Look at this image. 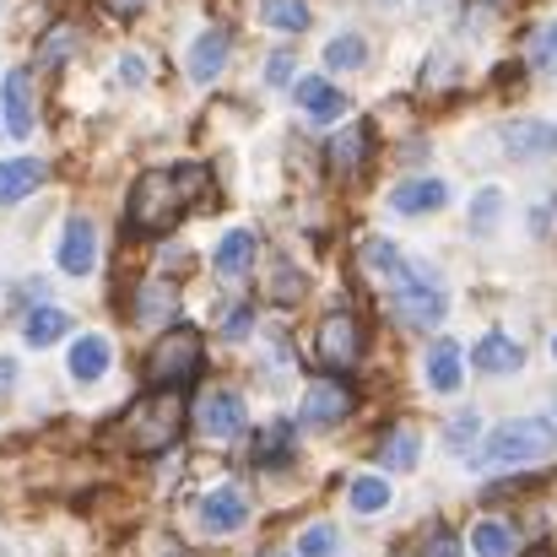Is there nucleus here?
<instances>
[{
	"label": "nucleus",
	"instance_id": "nucleus-1",
	"mask_svg": "<svg viewBox=\"0 0 557 557\" xmlns=\"http://www.w3.org/2000/svg\"><path fill=\"white\" fill-rule=\"evenodd\" d=\"M206 195V169L185 163V169H152L131 185V227L136 233H169L180 216H185L189 200Z\"/></svg>",
	"mask_w": 557,
	"mask_h": 557
},
{
	"label": "nucleus",
	"instance_id": "nucleus-2",
	"mask_svg": "<svg viewBox=\"0 0 557 557\" xmlns=\"http://www.w3.org/2000/svg\"><path fill=\"white\" fill-rule=\"evenodd\" d=\"M120 433H125V444H131L136 455H163V449H174V444L185 438V395H180V384H152V395H141V400L125 411Z\"/></svg>",
	"mask_w": 557,
	"mask_h": 557
},
{
	"label": "nucleus",
	"instance_id": "nucleus-3",
	"mask_svg": "<svg viewBox=\"0 0 557 557\" xmlns=\"http://www.w3.org/2000/svg\"><path fill=\"white\" fill-rule=\"evenodd\" d=\"M547 455H557V422H547V417L504 422V428L482 444V460H487V466H531V460H547Z\"/></svg>",
	"mask_w": 557,
	"mask_h": 557
},
{
	"label": "nucleus",
	"instance_id": "nucleus-4",
	"mask_svg": "<svg viewBox=\"0 0 557 557\" xmlns=\"http://www.w3.org/2000/svg\"><path fill=\"white\" fill-rule=\"evenodd\" d=\"M389 309H395L400 325H411V331H433V325L444 320V287H438L428 271L400 265V271L389 276Z\"/></svg>",
	"mask_w": 557,
	"mask_h": 557
},
{
	"label": "nucleus",
	"instance_id": "nucleus-5",
	"mask_svg": "<svg viewBox=\"0 0 557 557\" xmlns=\"http://www.w3.org/2000/svg\"><path fill=\"white\" fill-rule=\"evenodd\" d=\"M200 369V331L195 325H174L169 336H158V347L147 352V379L152 384H185Z\"/></svg>",
	"mask_w": 557,
	"mask_h": 557
},
{
	"label": "nucleus",
	"instance_id": "nucleus-6",
	"mask_svg": "<svg viewBox=\"0 0 557 557\" xmlns=\"http://www.w3.org/2000/svg\"><path fill=\"white\" fill-rule=\"evenodd\" d=\"M314 352H320V363L331 373L358 369V358H363V325H358V314H325L320 320V336H314Z\"/></svg>",
	"mask_w": 557,
	"mask_h": 557
},
{
	"label": "nucleus",
	"instance_id": "nucleus-7",
	"mask_svg": "<svg viewBox=\"0 0 557 557\" xmlns=\"http://www.w3.org/2000/svg\"><path fill=\"white\" fill-rule=\"evenodd\" d=\"M352 411V389L342 379H314L304 395V428H336Z\"/></svg>",
	"mask_w": 557,
	"mask_h": 557
},
{
	"label": "nucleus",
	"instance_id": "nucleus-8",
	"mask_svg": "<svg viewBox=\"0 0 557 557\" xmlns=\"http://www.w3.org/2000/svg\"><path fill=\"white\" fill-rule=\"evenodd\" d=\"M244 520H249V504H244L238 487L206 493V504H200V531L206 536H233V531H244Z\"/></svg>",
	"mask_w": 557,
	"mask_h": 557
},
{
	"label": "nucleus",
	"instance_id": "nucleus-9",
	"mask_svg": "<svg viewBox=\"0 0 557 557\" xmlns=\"http://www.w3.org/2000/svg\"><path fill=\"white\" fill-rule=\"evenodd\" d=\"M92 265H98V227L87 216H71L65 222V238H60V271L87 276Z\"/></svg>",
	"mask_w": 557,
	"mask_h": 557
},
{
	"label": "nucleus",
	"instance_id": "nucleus-10",
	"mask_svg": "<svg viewBox=\"0 0 557 557\" xmlns=\"http://www.w3.org/2000/svg\"><path fill=\"white\" fill-rule=\"evenodd\" d=\"M373 152V131L369 125H347V131H336V141H331V174L336 180H352V174H363V163H369Z\"/></svg>",
	"mask_w": 557,
	"mask_h": 557
},
{
	"label": "nucleus",
	"instance_id": "nucleus-11",
	"mask_svg": "<svg viewBox=\"0 0 557 557\" xmlns=\"http://www.w3.org/2000/svg\"><path fill=\"white\" fill-rule=\"evenodd\" d=\"M200 433H206V438H238V433H244V395H233V389L206 395V406H200Z\"/></svg>",
	"mask_w": 557,
	"mask_h": 557
},
{
	"label": "nucleus",
	"instance_id": "nucleus-12",
	"mask_svg": "<svg viewBox=\"0 0 557 557\" xmlns=\"http://www.w3.org/2000/svg\"><path fill=\"white\" fill-rule=\"evenodd\" d=\"M504 147H509L520 163H531V158H553L557 152V125H547V120H515V125L504 131Z\"/></svg>",
	"mask_w": 557,
	"mask_h": 557
},
{
	"label": "nucleus",
	"instance_id": "nucleus-13",
	"mask_svg": "<svg viewBox=\"0 0 557 557\" xmlns=\"http://www.w3.org/2000/svg\"><path fill=\"white\" fill-rule=\"evenodd\" d=\"M293 92H298V109H304L314 125H331V120H342V114H347V98H342L325 76H304Z\"/></svg>",
	"mask_w": 557,
	"mask_h": 557
},
{
	"label": "nucleus",
	"instance_id": "nucleus-14",
	"mask_svg": "<svg viewBox=\"0 0 557 557\" xmlns=\"http://www.w3.org/2000/svg\"><path fill=\"white\" fill-rule=\"evenodd\" d=\"M449 200V185L444 180H406V185L389 189V206L400 216H422V211H438Z\"/></svg>",
	"mask_w": 557,
	"mask_h": 557
},
{
	"label": "nucleus",
	"instance_id": "nucleus-15",
	"mask_svg": "<svg viewBox=\"0 0 557 557\" xmlns=\"http://www.w3.org/2000/svg\"><path fill=\"white\" fill-rule=\"evenodd\" d=\"M222 65H227V33H200L195 44H189V60H185V71H189V82H216L222 76Z\"/></svg>",
	"mask_w": 557,
	"mask_h": 557
},
{
	"label": "nucleus",
	"instance_id": "nucleus-16",
	"mask_svg": "<svg viewBox=\"0 0 557 557\" xmlns=\"http://www.w3.org/2000/svg\"><path fill=\"white\" fill-rule=\"evenodd\" d=\"M460 373H466V358H460V347H455L449 336L428 347V384H433L438 395H455V389H460Z\"/></svg>",
	"mask_w": 557,
	"mask_h": 557
},
{
	"label": "nucleus",
	"instance_id": "nucleus-17",
	"mask_svg": "<svg viewBox=\"0 0 557 557\" xmlns=\"http://www.w3.org/2000/svg\"><path fill=\"white\" fill-rule=\"evenodd\" d=\"M0 103H5V125H11V136H33V92H27V71H11V76H5Z\"/></svg>",
	"mask_w": 557,
	"mask_h": 557
},
{
	"label": "nucleus",
	"instance_id": "nucleus-18",
	"mask_svg": "<svg viewBox=\"0 0 557 557\" xmlns=\"http://www.w3.org/2000/svg\"><path fill=\"white\" fill-rule=\"evenodd\" d=\"M417 449H422V433H417L411 422H395V428L384 433V444H379V466H384V471H411V466H417Z\"/></svg>",
	"mask_w": 557,
	"mask_h": 557
},
{
	"label": "nucleus",
	"instance_id": "nucleus-19",
	"mask_svg": "<svg viewBox=\"0 0 557 557\" xmlns=\"http://www.w3.org/2000/svg\"><path fill=\"white\" fill-rule=\"evenodd\" d=\"M471 363L482 373H515L520 363H525V352L509 342V336H482L476 347H471Z\"/></svg>",
	"mask_w": 557,
	"mask_h": 557
},
{
	"label": "nucleus",
	"instance_id": "nucleus-20",
	"mask_svg": "<svg viewBox=\"0 0 557 557\" xmlns=\"http://www.w3.org/2000/svg\"><path fill=\"white\" fill-rule=\"evenodd\" d=\"M114 363V347L103 342V336H82L76 347H71V373L82 379V384H92V379H103Z\"/></svg>",
	"mask_w": 557,
	"mask_h": 557
},
{
	"label": "nucleus",
	"instance_id": "nucleus-21",
	"mask_svg": "<svg viewBox=\"0 0 557 557\" xmlns=\"http://www.w3.org/2000/svg\"><path fill=\"white\" fill-rule=\"evenodd\" d=\"M38 185H44V163H38V158H16V163H0V206H11V200L33 195Z\"/></svg>",
	"mask_w": 557,
	"mask_h": 557
},
{
	"label": "nucleus",
	"instance_id": "nucleus-22",
	"mask_svg": "<svg viewBox=\"0 0 557 557\" xmlns=\"http://www.w3.org/2000/svg\"><path fill=\"white\" fill-rule=\"evenodd\" d=\"M255 265V233L249 227H233L222 244H216V271L222 276H244Z\"/></svg>",
	"mask_w": 557,
	"mask_h": 557
},
{
	"label": "nucleus",
	"instance_id": "nucleus-23",
	"mask_svg": "<svg viewBox=\"0 0 557 557\" xmlns=\"http://www.w3.org/2000/svg\"><path fill=\"white\" fill-rule=\"evenodd\" d=\"M65 331H71V314H65V309H49V304H44V309H33V314H27V325H22V336H27L33 347H49V342H60Z\"/></svg>",
	"mask_w": 557,
	"mask_h": 557
},
{
	"label": "nucleus",
	"instance_id": "nucleus-24",
	"mask_svg": "<svg viewBox=\"0 0 557 557\" xmlns=\"http://www.w3.org/2000/svg\"><path fill=\"white\" fill-rule=\"evenodd\" d=\"M471 553L476 557H515V531L504 520H482L471 531Z\"/></svg>",
	"mask_w": 557,
	"mask_h": 557
},
{
	"label": "nucleus",
	"instance_id": "nucleus-25",
	"mask_svg": "<svg viewBox=\"0 0 557 557\" xmlns=\"http://www.w3.org/2000/svg\"><path fill=\"white\" fill-rule=\"evenodd\" d=\"M325 65H331V71H363V65H369V44H363L358 33H342V38L325 44Z\"/></svg>",
	"mask_w": 557,
	"mask_h": 557
},
{
	"label": "nucleus",
	"instance_id": "nucleus-26",
	"mask_svg": "<svg viewBox=\"0 0 557 557\" xmlns=\"http://www.w3.org/2000/svg\"><path fill=\"white\" fill-rule=\"evenodd\" d=\"M260 16L276 33H304L309 27V5L304 0H260Z\"/></svg>",
	"mask_w": 557,
	"mask_h": 557
},
{
	"label": "nucleus",
	"instance_id": "nucleus-27",
	"mask_svg": "<svg viewBox=\"0 0 557 557\" xmlns=\"http://www.w3.org/2000/svg\"><path fill=\"white\" fill-rule=\"evenodd\" d=\"M525 60H531V71L553 76V71H557V22H542V27L531 33V44H525Z\"/></svg>",
	"mask_w": 557,
	"mask_h": 557
},
{
	"label": "nucleus",
	"instance_id": "nucleus-28",
	"mask_svg": "<svg viewBox=\"0 0 557 557\" xmlns=\"http://www.w3.org/2000/svg\"><path fill=\"white\" fill-rule=\"evenodd\" d=\"M347 498H352L358 515H379V509H389V482H384V476H358V482L347 487Z\"/></svg>",
	"mask_w": 557,
	"mask_h": 557
},
{
	"label": "nucleus",
	"instance_id": "nucleus-29",
	"mask_svg": "<svg viewBox=\"0 0 557 557\" xmlns=\"http://www.w3.org/2000/svg\"><path fill=\"white\" fill-rule=\"evenodd\" d=\"M363 265H369L373 276H384V282H389L406 260H400V249H395L389 238H369V244H363Z\"/></svg>",
	"mask_w": 557,
	"mask_h": 557
},
{
	"label": "nucleus",
	"instance_id": "nucleus-30",
	"mask_svg": "<svg viewBox=\"0 0 557 557\" xmlns=\"http://www.w3.org/2000/svg\"><path fill=\"white\" fill-rule=\"evenodd\" d=\"M298 553L304 557H342V536H336V525H309L304 536H298Z\"/></svg>",
	"mask_w": 557,
	"mask_h": 557
},
{
	"label": "nucleus",
	"instance_id": "nucleus-31",
	"mask_svg": "<svg viewBox=\"0 0 557 557\" xmlns=\"http://www.w3.org/2000/svg\"><path fill=\"white\" fill-rule=\"evenodd\" d=\"M498 216H504V195H498V189H482V195L471 200V233H493Z\"/></svg>",
	"mask_w": 557,
	"mask_h": 557
},
{
	"label": "nucleus",
	"instance_id": "nucleus-32",
	"mask_svg": "<svg viewBox=\"0 0 557 557\" xmlns=\"http://www.w3.org/2000/svg\"><path fill=\"white\" fill-rule=\"evenodd\" d=\"M287 438H293V428H287V422H271V428L255 438L260 460H282V455H287Z\"/></svg>",
	"mask_w": 557,
	"mask_h": 557
},
{
	"label": "nucleus",
	"instance_id": "nucleus-33",
	"mask_svg": "<svg viewBox=\"0 0 557 557\" xmlns=\"http://www.w3.org/2000/svg\"><path fill=\"white\" fill-rule=\"evenodd\" d=\"M174 309V293L169 287H152V298H136V320H158Z\"/></svg>",
	"mask_w": 557,
	"mask_h": 557
},
{
	"label": "nucleus",
	"instance_id": "nucleus-34",
	"mask_svg": "<svg viewBox=\"0 0 557 557\" xmlns=\"http://www.w3.org/2000/svg\"><path fill=\"white\" fill-rule=\"evenodd\" d=\"M422 557H460V542H455V531H433V536L422 542Z\"/></svg>",
	"mask_w": 557,
	"mask_h": 557
},
{
	"label": "nucleus",
	"instance_id": "nucleus-35",
	"mask_svg": "<svg viewBox=\"0 0 557 557\" xmlns=\"http://www.w3.org/2000/svg\"><path fill=\"white\" fill-rule=\"evenodd\" d=\"M265 82H271V87H287V82H293V54H287V49L265 60Z\"/></svg>",
	"mask_w": 557,
	"mask_h": 557
},
{
	"label": "nucleus",
	"instance_id": "nucleus-36",
	"mask_svg": "<svg viewBox=\"0 0 557 557\" xmlns=\"http://www.w3.org/2000/svg\"><path fill=\"white\" fill-rule=\"evenodd\" d=\"M471 438H476V411H460V417L449 422V444H455V449H466Z\"/></svg>",
	"mask_w": 557,
	"mask_h": 557
},
{
	"label": "nucleus",
	"instance_id": "nucleus-37",
	"mask_svg": "<svg viewBox=\"0 0 557 557\" xmlns=\"http://www.w3.org/2000/svg\"><path fill=\"white\" fill-rule=\"evenodd\" d=\"M298 293H304V276H298V271H287V265H276V298H282V304H293Z\"/></svg>",
	"mask_w": 557,
	"mask_h": 557
},
{
	"label": "nucleus",
	"instance_id": "nucleus-38",
	"mask_svg": "<svg viewBox=\"0 0 557 557\" xmlns=\"http://www.w3.org/2000/svg\"><path fill=\"white\" fill-rule=\"evenodd\" d=\"M71 54V27H60V33H49V44H44V60L54 65V60H65Z\"/></svg>",
	"mask_w": 557,
	"mask_h": 557
},
{
	"label": "nucleus",
	"instance_id": "nucleus-39",
	"mask_svg": "<svg viewBox=\"0 0 557 557\" xmlns=\"http://www.w3.org/2000/svg\"><path fill=\"white\" fill-rule=\"evenodd\" d=\"M120 76H125L131 87H136V82H147V60H136V54H125V60H120Z\"/></svg>",
	"mask_w": 557,
	"mask_h": 557
},
{
	"label": "nucleus",
	"instance_id": "nucleus-40",
	"mask_svg": "<svg viewBox=\"0 0 557 557\" xmlns=\"http://www.w3.org/2000/svg\"><path fill=\"white\" fill-rule=\"evenodd\" d=\"M222 331H227V336H244V331H249V309H233V314H222Z\"/></svg>",
	"mask_w": 557,
	"mask_h": 557
},
{
	"label": "nucleus",
	"instance_id": "nucleus-41",
	"mask_svg": "<svg viewBox=\"0 0 557 557\" xmlns=\"http://www.w3.org/2000/svg\"><path fill=\"white\" fill-rule=\"evenodd\" d=\"M103 5H109V11H120V16H131V11H141L147 0H103Z\"/></svg>",
	"mask_w": 557,
	"mask_h": 557
},
{
	"label": "nucleus",
	"instance_id": "nucleus-42",
	"mask_svg": "<svg viewBox=\"0 0 557 557\" xmlns=\"http://www.w3.org/2000/svg\"><path fill=\"white\" fill-rule=\"evenodd\" d=\"M11 384H16V363H5V358H0V389H11Z\"/></svg>",
	"mask_w": 557,
	"mask_h": 557
},
{
	"label": "nucleus",
	"instance_id": "nucleus-43",
	"mask_svg": "<svg viewBox=\"0 0 557 557\" xmlns=\"http://www.w3.org/2000/svg\"><path fill=\"white\" fill-rule=\"evenodd\" d=\"M553 352H557V336H553Z\"/></svg>",
	"mask_w": 557,
	"mask_h": 557
}]
</instances>
